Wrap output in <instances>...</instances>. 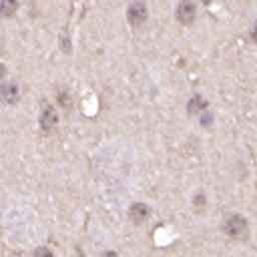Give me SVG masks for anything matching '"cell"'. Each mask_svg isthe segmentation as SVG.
Masks as SVG:
<instances>
[{
  "label": "cell",
  "instance_id": "1",
  "mask_svg": "<svg viewBox=\"0 0 257 257\" xmlns=\"http://www.w3.org/2000/svg\"><path fill=\"white\" fill-rule=\"evenodd\" d=\"M148 17V9L142 0H135L127 10V19L132 27L141 26Z\"/></svg>",
  "mask_w": 257,
  "mask_h": 257
},
{
  "label": "cell",
  "instance_id": "2",
  "mask_svg": "<svg viewBox=\"0 0 257 257\" xmlns=\"http://www.w3.org/2000/svg\"><path fill=\"white\" fill-rule=\"evenodd\" d=\"M224 231L233 238H242L247 232V222L240 215H232L226 219Z\"/></svg>",
  "mask_w": 257,
  "mask_h": 257
},
{
  "label": "cell",
  "instance_id": "3",
  "mask_svg": "<svg viewBox=\"0 0 257 257\" xmlns=\"http://www.w3.org/2000/svg\"><path fill=\"white\" fill-rule=\"evenodd\" d=\"M177 17L183 23H189L195 17V5L189 0H183L177 8Z\"/></svg>",
  "mask_w": 257,
  "mask_h": 257
},
{
  "label": "cell",
  "instance_id": "4",
  "mask_svg": "<svg viewBox=\"0 0 257 257\" xmlns=\"http://www.w3.org/2000/svg\"><path fill=\"white\" fill-rule=\"evenodd\" d=\"M0 96L3 102L13 105L19 100L18 86L13 83H6L0 87Z\"/></svg>",
  "mask_w": 257,
  "mask_h": 257
},
{
  "label": "cell",
  "instance_id": "5",
  "mask_svg": "<svg viewBox=\"0 0 257 257\" xmlns=\"http://www.w3.org/2000/svg\"><path fill=\"white\" fill-rule=\"evenodd\" d=\"M40 126L43 130H51L57 123V114L53 107H46L40 115Z\"/></svg>",
  "mask_w": 257,
  "mask_h": 257
},
{
  "label": "cell",
  "instance_id": "6",
  "mask_svg": "<svg viewBox=\"0 0 257 257\" xmlns=\"http://www.w3.org/2000/svg\"><path fill=\"white\" fill-rule=\"evenodd\" d=\"M149 214V208L143 203H137L130 209V218L136 224L142 223Z\"/></svg>",
  "mask_w": 257,
  "mask_h": 257
},
{
  "label": "cell",
  "instance_id": "7",
  "mask_svg": "<svg viewBox=\"0 0 257 257\" xmlns=\"http://www.w3.org/2000/svg\"><path fill=\"white\" fill-rule=\"evenodd\" d=\"M17 0H0V16L10 17L17 10Z\"/></svg>",
  "mask_w": 257,
  "mask_h": 257
},
{
  "label": "cell",
  "instance_id": "8",
  "mask_svg": "<svg viewBox=\"0 0 257 257\" xmlns=\"http://www.w3.org/2000/svg\"><path fill=\"white\" fill-rule=\"evenodd\" d=\"M34 257H54V254L49 248L38 247L34 251Z\"/></svg>",
  "mask_w": 257,
  "mask_h": 257
},
{
  "label": "cell",
  "instance_id": "9",
  "mask_svg": "<svg viewBox=\"0 0 257 257\" xmlns=\"http://www.w3.org/2000/svg\"><path fill=\"white\" fill-rule=\"evenodd\" d=\"M4 74H5V67L2 63H0V80L4 77Z\"/></svg>",
  "mask_w": 257,
  "mask_h": 257
},
{
  "label": "cell",
  "instance_id": "10",
  "mask_svg": "<svg viewBox=\"0 0 257 257\" xmlns=\"http://www.w3.org/2000/svg\"><path fill=\"white\" fill-rule=\"evenodd\" d=\"M103 257H119V256L114 252H107Z\"/></svg>",
  "mask_w": 257,
  "mask_h": 257
},
{
  "label": "cell",
  "instance_id": "11",
  "mask_svg": "<svg viewBox=\"0 0 257 257\" xmlns=\"http://www.w3.org/2000/svg\"><path fill=\"white\" fill-rule=\"evenodd\" d=\"M254 34H255V39H257V28L255 29V31H254Z\"/></svg>",
  "mask_w": 257,
  "mask_h": 257
}]
</instances>
